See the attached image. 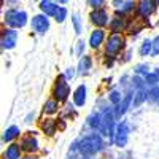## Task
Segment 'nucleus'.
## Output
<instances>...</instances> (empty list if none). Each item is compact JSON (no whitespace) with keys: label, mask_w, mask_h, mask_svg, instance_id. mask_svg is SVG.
Instances as JSON below:
<instances>
[{"label":"nucleus","mask_w":159,"mask_h":159,"mask_svg":"<svg viewBox=\"0 0 159 159\" xmlns=\"http://www.w3.org/2000/svg\"><path fill=\"white\" fill-rule=\"evenodd\" d=\"M103 140L99 134H88L80 137L76 142L72 145V151H78L81 156H94L103 150Z\"/></svg>","instance_id":"nucleus-1"},{"label":"nucleus","mask_w":159,"mask_h":159,"mask_svg":"<svg viewBox=\"0 0 159 159\" xmlns=\"http://www.w3.org/2000/svg\"><path fill=\"white\" fill-rule=\"evenodd\" d=\"M56 2H57V3H61V5H65V3H69L70 0H56Z\"/></svg>","instance_id":"nucleus-39"},{"label":"nucleus","mask_w":159,"mask_h":159,"mask_svg":"<svg viewBox=\"0 0 159 159\" xmlns=\"http://www.w3.org/2000/svg\"><path fill=\"white\" fill-rule=\"evenodd\" d=\"M154 72H156V73H157V75H159V69H156V70H154Z\"/></svg>","instance_id":"nucleus-42"},{"label":"nucleus","mask_w":159,"mask_h":159,"mask_svg":"<svg viewBox=\"0 0 159 159\" xmlns=\"http://www.w3.org/2000/svg\"><path fill=\"white\" fill-rule=\"evenodd\" d=\"M126 37L123 34H116V32H111L107 40H105V56H118L126 49Z\"/></svg>","instance_id":"nucleus-3"},{"label":"nucleus","mask_w":159,"mask_h":159,"mask_svg":"<svg viewBox=\"0 0 159 159\" xmlns=\"http://www.w3.org/2000/svg\"><path fill=\"white\" fill-rule=\"evenodd\" d=\"M88 126L94 130V132H100V129H102V126H103V116H102V113H97V111H94V113H91L89 116H88Z\"/></svg>","instance_id":"nucleus-15"},{"label":"nucleus","mask_w":159,"mask_h":159,"mask_svg":"<svg viewBox=\"0 0 159 159\" xmlns=\"http://www.w3.org/2000/svg\"><path fill=\"white\" fill-rule=\"evenodd\" d=\"M151 56H159V35H156L153 38V52H151Z\"/></svg>","instance_id":"nucleus-32"},{"label":"nucleus","mask_w":159,"mask_h":159,"mask_svg":"<svg viewBox=\"0 0 159 159\" xmlns=\"http://www.w3.org/2000/svg\"><path fill=\"white\" fill-rule=\"evenodd\" d=\"M65 127H67V123H65V119H59V121H57V129H59V130H64Z\"/></svg>","instance_id":"nucleus-36"},{"label":"nucleus","mask_w":159,"mask_h":159,"mask_svg":"<svg viewBox=\"0 0 159 159\" xmlns=\"http://www.w3.org/2000/svg\"><path fill=\"white\" fill-rule=\"evenodd\" d=\"M92 64H94V61H92L91 56H81V59L78 62V73L80 75H88L92 70Z\"/></svg>","instance_id":"nucleus-19"},{"label":"nucleus","mask_w":159,"mask_h":159,"mask_svg":"<svg viewBox=\"0 0 159 159\" xmlns=\"http://www.w3.org/2000/svg\"><path fill=\"white\" fill-rule=\"evenodd\" d=\"M38 8H40V11L45 13V15H48L49 18H51V16L54 18L56 13H57V10H59L56 0H40Z\"/></svg>","instance_id":"nucleus-12"},{"label":"nucleus","mask_w":159,"mask_h":159,"mask_svg":"<svg viewBox=\"0 0 159 159\" xmlns=\"http://www.w3.org/2000/svg\"><path fill=\"white\" fill-rule=\"evenodd\" d=\"M127 140H129V126L126 121H121L116 126V130H115V145L123 148L126 147Z\"/></svg>","instance_id":"nucleus-8"},{"label":"nucleus","mask_w":159,"mask_h":159,"mask_svg":"<svg viewBox=\"0 0 159 159\" xmlns=\"http://www.w3.org/2000/svg\"><path fill=\"white\" fill-rule=\"evenodd\" d=\"M89 19L96 27H107L110 24V16H108L107 10H103V8H92Z\"/></svg>","instance_id":"nucleus-7"},{"label":"nucleus","mask_w":159,"mask_h":159,"mask_svg":"<svg viewBox=\"0 0 159 159\" xmlns=\"http://www.w3.org/2000/svg\"><path fill=\"white\" fill-rule=\"evenodd\" d=\"M67 15H69V11H67V8L65 7H59V10H57V13H56V16H54V19H56V22H64L65 19H67Z\"/></svg>","instance_id":"nucleus-28"},{"label":"nucleus","mask_w":159,"mask_h":159,"mask_svg":"<svg viewBox=\"0 0 159 159\" xmlns=\"http://www.w3.org/2000/svg\"><path fill=\"white\" fill-rule=\"evenodd\" d=\"M75 75H76V72H75V69H73V67H67V69H65V72H64V76L67 78L69 81L75 78Z\"/></svg>","instance_id":"nucleus-34"},{"label":"nucleus","mask_w":159,"mask_h":159,"mask_svg":"<svg viewBox=\"0 0 159 159\" xmlns=\"http://www.w3.org/2000/svg\"><path fill=\"white\" fill-rule=\"evenodd\" d=\"M70 96V84H69V80L65 78L64 75H59L56 83H54V88H52V97L57 99L59 102H67Z\"/></svg>","instance_id":"nucleus-4"},{"label":"nucleus","mask_w":159,"mask_h":159,"mask_svg":"<svg viewBox=\"0 0 159 159\" xmlns=\"http://www.w3.org/2000/svg\"><path fill=\"white\" fill-rule=\"evenodd\" d=\"M130 56H132V51H130V49H127V52L123 56V62H129V61H130Z\"/></svg>","instance_id":"nucleus-38"},{"label":"nucleus","mask_w":159,"mask_h":159,"mask_svg":"<svg viewBox=\"0 0 159 159\" xmlns=\"http://www.w3.org/2000/svg\"><path fill=\"white\" fill-rule=\"evenodd\" d=\"M148 99L154 103H159V84L151 86V89L148 91Z\"/></svg>","instance_id":"nucleus-27"},{"label":"nucleus","mask_w":159,"mask_h":159,"mask_svg":"<svg viewBox=\"0 0 159 159\" xmlns=\"http://www.w3.org/2000/svg\"><path fill=\"white\" fill-rule=\"evenodd\" d=\"M134 72L137 75H142V76H147L150 73V67H148V64H139L134 67Z\"/></svg>","instance_id":"nucleus-29"},{"label":"nucleus","mask_w":159,"mask_h":159,"mask_svg":"<svg viewBox=\"0 0 159 159\" xmlns=\"http://www.w3.org/2000/svg\"><path fill=\"white\" fill-rule=\"evenodd\" d=\"M38 2H40V0H38Z\"/></svg>","instance_id":"nucleus-43"},{"label":"nucleus","mask_w":159,"mask_h":159,"mask_svg":"<svg viewBox=\"0 0 159 159\" xmlns=\"http://www.w3.org/2000/svg\"><path fill=\"white\" fill-rule=\"evenodd\" d=\"M86 99H88V88H86V84H80L73 91V103L81 108V107H84Z\"/></svg>","instance_id":"nucleus-13"},{"label":"nucleus","mask_w":159,"mask_h":159,"mask_svg":"<svg viewBox=\"0 0 159 159\" xmlns=\"http://www.w3.org/2000/svg\"><path fill=\"white\" fill-rule=\"evenodd\" d=\"M132 102H134V94H132V92H127V94H124L121 103H119L118 107H116V115H118V118L127 113V110L130 108Z\"/></svg>","instance_id":"nucleus-16"},{"label":"nucleus","mask_w":159,"mask_h":159,"mask_svg":"<svg viewBox=\"0 0 159 159\" xmlns=\"http://www.w3.org/2000/svg\"><path fill=\"white\" fill-rule=\"evenodd\" d=\"M124 2H126V0H111V7L118 11V10H121V8H123Z\"/></svg>","instance_id":"nucleus-35"},{"label":"nucleus","mask_w":159,"mask_h":159,"mask_svg":"<svg viewBox=\"0 0 159 159\" xmlns=\"http://www.w3.org/2000/svg\"><path fill=\"white\" fill-rule=\"evenodd\" d=\"M145 81H147L148 86H156V84H159V75L156 72H150L145 76Z\"/></svg>","instance_id":"nucleus-26"},{"label":"nucleus","mask_w":159,"mask_h":159,"mask_svg":"<svg viewBox=\"0 0 159 159\" xmlns=\"http://www.w3.org/2000/svg\"><path fill=\"white\" fill-rule=\"evenodd\" d=\"M75 107H76L75 103H67V105H65V110H64L65 116H70V118H75V116H76V110H75Z\"/></svg>","instance_id":"nucleus-31"},{"label":"nucleus","mask_w":159,"mask_h":159,"mask_svg":"<svg viewBox=\"0 0 159 159\" xmlns=\"http://www.w3.org/2000/svg\"><path fill=\"white\" fill-rule=\"evenodd\" d=\"M34 134H35V132H29V135H24L22 137V140L19 143L22 151H25V153H37L40 150L38 140H37V137Z\"/></svg>","instance_id":"nucleus-10"},{"label":"nucleus","mask_w":159,"mask_h":159,"mask_svg":"<svg viewBox=\"0 0 159 159\" xmlns=\"http://www.w3.org/2000/svg\"><path fill=\"white\" fill-rule=\"evenodd\" d=\"M139 52H140L142 57L151 56V52H153V40H151V38H145L143 42H142V45H140Z\"/></svg>","instance_id":"nucleus-23"},{"label":"nucleus","mask_w":159,"mask_h":159,"mask_svg":"<svg viewBox=\"0 0 159 159\" xmlns=\"http://www.w3.org/2000/svg\"><path fill=\"white\" fill-rule=\"evenodd\" d=\"M16 2H18V0H8V3H11V5H13V3H16Z\"/></svg>","instance_id":"nucleus-40"},{"label":"nucleus","mask_w":159,"mask_h":159,"mask_svg":"<svg viewBox=\"0 0 159 159\" xmlns=\"http://www.w3.org/2000/svg\"><path fill=\"white\" fill-rule=\"evenodd\" d=\"M34 119H35V113H29L27 116H25V123L30 124V123H34Z\"/></svg>","instance_id":"nucleus-37"},{"label":"nucleus","mask_w":159,"mask_h":159,"mask_svg":"<svg viewBox=\"0 0 159 159\" xmlns=\"http://www.w3.org/2000/svg\"><path fill=\"white\" fill-rule=\"evenodd\" d=\"M108 27H110V30H111V32L121 34V32L127 27V22H126V19L123 18V15H118V13H116V16L110 19Z\"/></svg>","instance_id":"nucleus-14"},{"label":"nucleus","mask_w":159,"mask_h":159,"mask_svg":"<svg viewBox=\"0 0 159 159\" xmlns=\"http://www.w3.org/2000/svg\"><path fill=\"white\" fill-rule=\"evenodd\" d=\"M105 2H107V0H88L91 8H102L105 5Z\"/></svg>","instance_id":"nucleus-33"},{"label":"nucleus","mask_w":159,"mask_h":159,"mask_svg":"<svg viewBox=\"0 0 159 159\" xmlns=\"http://www.w3.org/2000/svg\"><path fill=\"white\" fill-rule=\"evenodd\" d=\"M18 29H13V27H7L2 30V35H0V43H2V49L3 51H10V49H15L18 45Z\"/></svg>","instance_id":"nucleus-6"},{"label":"nucleus","mask_w":159,"mask_h":159,"mask_svg":"<svg viewBox=\"0 0 159 159\" xmlns=\"http://www.w3.org/2000/svg\"><path fill=\"white\" fill-rule=\"evenodd\" d=\"M156 7H157L156 0H140V3L137 5V15L143 19H148L156 11Z\"/></svg>","instance_id":"nucleus-9"},{"label":"nucleus","mask_w":159,"mask_h":159,"mask_svg":"<svg viewBox=\"0 0 159 159\" xmlns=\"http://www.w3.org/2000/svg\"><path fill=\"white\" fill-rule=\"evenodd\" d=\"M105 40H107V34H105L103 27H97L91 32L89 35V46L92 49H99L103 43H105Z\"/></svg>","instance_id":"nucleus-11"},{"label":"nucleus","mask_w":159,"mask_h":159,"mask_svg":"<svg viewBox=\"0 0 159 159\" xmlns=\"http://www.w3.org/2000/svg\"><path fill=\"white\" fill-rule=\"evenodd\" d=\"M59 100L57 99H49V100H46L45 102V105H43V113L45 115H48V116H52V115H56L59 110H61V107H59Z\"/></svg>","instance_id":"nucleus-21"},{"label":"nucleus","mask_w":159,"mask_h":159,"mask_svg":"<svg viewBox=\"0 0 159 159\" xmlns=\"http://www.w3.org/2000/svg\"><path fill=\"white\" fill-rule=\"evenodd\" d=\"M148 99V91L147 88H143V89H135L134 91V102H132V107L137 108L140 107V105Z\"/></svg>","instance_id":"nucleus-22"},{"label":"nucleus","mask_w":159,"mask_h":159,"mask_svg":"<svg viewBox=\"0 0 159 159\" xmlns=\"http://www.w3.org/2000/svg\"><path fill=\"white\" fill-rule=\"evenodd\" d=\"M51 27V22H49V16L45 15V13H40V15L32 16L30 19V29L34 34L37 35H45Z\"/></svg>","instance_id":"nucleus-5"},{"label":"nucleus","mask_w":159,"mask_h":159,"mask_svg":"<svg viewBox=\"0 0 159 159\" xmlns=\"http://www.w3.org/2000/svg\"><path fill=\"white\" fill-rule=\"evenodd\" d=\"M84 49H86L84 40H78L76 45H75V54H76L78 57H81V56H83V52H84Z\"/></svg>","instance_id":"nucleus-30"},{"label":"nucleus","mask_w":159,"mask_h":159,"mask_svg":"<svg viewBox=\"0 0 159 159\" xmlns=\"http://www.w3.org/2000/svg\"><path fill=\"white\" fill-rule=\"evenodd\" d=\"M21 153H22V148H21V145L18 143H10L5 153H3V157L5 159H21Z\"/></svg>","instance_id":"nucleus-17"},{"label":"nucleus","mask_w":159,"mask_h":159,"mask_svg":"<svg viewBox=\"0 0 159 159\" xmlns=\"http://www.w3.org/2000/svg\"><path fill=\"white\" fill-rule=\"evenodd\" d=\"M40 127H42L43 134H46L48 137H51V135H54L56 130H57V121H56V119H51V118L43 119L42 126H40Z\"/></svg>","instance_id":"nucleus-20"},{"label":"nucleus","mask_w":159,"mask_h":159,"mask_svg":"<svg viewBox=\"0 0 159 159\" xmlns=\"http://www.w3.org/2000/svg\"><path fill=\"white\" fill-rule=\"evenodd\" d=\"M3 22L5 25H8V27H13V29H22L27 25L29 22V16L27 13H25L24 10H19V8H10L3 13Z\"/></svg>","instance_id":"nucleus-2"},{"label":"nucleus","mask_w":159,"mask_h":159,"mask_svg":"<svg viewBox=\"0 0 159 159\" xmlns=\"http://www.w3.org/2000/svg\"><path fill=\"white\" fill-rule=\"evenodd\" d=\"M108 100L111 102V105L118 107V105L121 103V100H123V94L119 91H111L110 94H108Z\"/></svg>","instance_id":"nucleus-25"},{"label":"nucleus","mask_w":159,"mask_h":159,"mask_svg":"<svg viewBox=\"0 0 159 159\" xmlns=\"http://www.w3.org/2000/svg\"><path fill=\"white\" fill-rule=\"evenodd\" d=\"M21 135V129H19V126H10V127H7L5 129V132H3V135H2V140L5 142V143H11L13 140H16L18 137Z\"/></svg>","instance_id":"nucleus-18"},{"label":"nucleus","mask_w":159,"mask_h":159,"mask_svg":"<svg viewBox=\"0 0 159 159\" xmlns=\"http://www.w3.org/2000/svg\"><path fill=\"white\" fill-rule=\"evenodd\" d=\"M72 24H73V29H75V34L80 35L83 32V19L78 13H73L72 15Z\"/></svg>","instance_id":"nucleus-24"},{"label":"nucleus","mask_w":159,"mask_h":159,"mask_svg":"<svg viewBox=\"0 0 159 159\" xmlns=\"http://www.w3.org/2000/svg\"><path fill=\"white\" fill-rule=\"evenodd\" d=\"M21 159H35V157H30V156H25V157H21Z\"/></svg>","instance_id":"nucleus-41"}]
</instances>
